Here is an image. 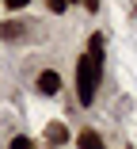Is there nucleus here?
<instances>
[{
    "label": "nucleus",
    "mask_w": 137,
    "mask_h": 149,
    "mask_svg": "<svg viewBox=\"0 0 137 149\" xmlns=\"http://www.w3.org/2000/svg\"><path fill=\"white\" fill-rule=\"evenodd\" d=\"M34 88H38L42 96H57V92H61V73H57V69H42L38 80H34Z\"/></svg>",
    "instance_id": "3"
},
{
    "label": "nucleus",
    "mask_w": 137,
    "mask_h": 149,
    "mask_svg": "<svg viewBox=\"0 0 137 149\" xmlns=\"http://www.w3.org/2000/svg\"><path fill=\"white\" fill-rule=\"evenodd\" d=\"M99 69H103V65H95L88 54L76 57V100H80V107H92V103H95V92H99Z\"/></svg>",
    "instance_id": "1"
},
{
    "label": "nucleus",
    "mask_w": 137,
    "mask_h": 149,
    "mask_svg": "<svg viewBox=\"0 0 137 149\" xmlns=\"http://www.w3.org/2000/svg\"><path fill=\"white\" fill-rule=\"evenodd\" d=\"M8 149H38V145H34V138H27V134H12Z\"/></svg>",
    "instance_id": "7"
},
{
    "label": "nucleus",
    "mask_w": 137,
    "mask_h": 149,
    "mask_svg": "<svg viewBox=\"0 0 137 149\" xmlns=\"http://www.w3.org/2000/svg\"><path fill=\"white\" fill-rule=\"evenodd\" d=\"M88 57H92L95 65H103V35H92L88 38Z\"/></svg>",
    "instance_id": "6"
},
{
    "label": "nucleus",
    "mask_w": 137,
    "mask_h": 149,
    "mask_svg": "<svg viewBox=\"0 0 137 149\" xmlns=\"http://www.w3.org/2000/svg\"><path fill=\"white\" fill-rule=\"evenodd\" d=\"M31 31H34V27L23 23V19H4V23H0V38H4V42H23Z\"/></svg>",
    "instance_id": "2"
},
{
    "label": "nucleus",
    "mask_w": 137,
    "mask_h": 149,
    "mask_svg": "<svg viewBox=\"0 0 137 149\" xmlns=\"http://www.w3.org/2000/svg\"><path fill=\"white\" fill-rule=\"evenodd\" d=\"M69 4H72V0H69Z\"/></svg>",
    "instance_id": "11"
},
{
    "label": "nucleus",
    "mask_w": 137,
    "mask_h": 149,
    "mask_svg": "<svg viewBox=\"0 0 137 149\" xmlns=\"http://www.w3.org/2000/svg\"><path fill=\"white\" fill-rule=\"evenodd\" d=\"M4 8H8V15H19V12L31 8V0H4Z\"/></svg>",
    "instance_id": "8"
},
{
    "label": "nucleus",
    "mask_w": 137,
    "mask_h": 149,
    "mask_svg": "<svg viewBox=\"0 0 137 149\" xmlns=\"http://www.w3.org/2000/svg\"><path fill=\"white\" fill-rule=\"evenodd\" d=\"M84 12H99V0H84Z\"/></svg>",
    "instance_id": "10"
},
{
    "label": "nucleus",
    "mask_w": 137,
    "mask_h": 149,
    "mask_svg": "<svg viewBox=\"0 0 137 149\" xmlns=\"http://www.w3.org/2000/svg\"><path fill=\"white\" fill-rule=\"evenodd\" d=\"M46 8H50L53 15H65V12H69V0H46Z\"/></svg>",
    "instance_id": "9"
},
{
    "label": "nucleus",
    "mask_w": 137,
    "mask_h": 149,
    "mask_svg": "<svg viewBox=\"0 0 137 149\" xmlns=\"http://www.w3.org/2000/svg\"><path fill=\"white\" fill-rule=\"evenodd\" d=\"M46 141H50L53 149H61V145L69 141V130H65V123H50V126H46Z\"/></svg>",
    "instance_id": "5"
},
{
    "label": "nucleus",
    "mask_w": 137,
    "mask_h": 149,
    "mask_svg": "<svg viewBox=\"0 0 137 149\" xmlns=\"http://www.w3.org/2000/svg\"><path fill=\"white\" fill-rule=\"evenodd\" d=\"M76 149H107V141H103V134L95 126H84L76 134Z\"/></svg>",
    "instance_id": "4"
}]
</instances>
